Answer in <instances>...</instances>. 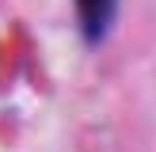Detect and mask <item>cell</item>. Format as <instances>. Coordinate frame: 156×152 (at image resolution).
<instances>
[{"instance_id":"1","label":"cell","mask_w":156,"mask_h":152,"mask_svg":"<svg viewBox=\"0 0 156 152\" xmlns=\"http://www.w3.org/2000/svg\"><path fill=\"white\" fill-rule=\"evenodd\" d=\"M76 4V27L88 46H103L118 19V0H73Z\"/></svg>"}]
</instances>
